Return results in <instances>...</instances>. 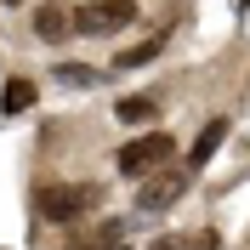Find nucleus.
Masks as SVG:
<instances>
[{"label": "nucleus", "mask_w": 250, "mask_h": 250, "mask_svg": "<svg viewBox=\"0 0 250 250\" xmlns=\"http://www.w3.org/2000/svg\"><path fill=\"white\" fill-rule=\"evenodd\" d=\"M131 23H137V0H85L74 12V34H91V40H108Z\"/></svg>", "instance_id": "nucleus-1"}, {"label": "nucleus", "mask_w": 250, "mask_h": 250, "mask_svg": "<svg viewBox=\"0 0 250 250\" xmlns=\"http://www.w3.org/2000/svg\"><path fill=\"white\" fill-rule=\"evenodd\" d=\"M171 154H176V142L165 137V131H148V137H137V142H125L120 148V176H159L165 165H171Z\"/></svg>", "instance_id": "nucleus-2"}, {"label": "nucleus", "mask_w": 250, "mask_h": 250, "mask_svg": "<svg viewBox=\"0 0 250 250\" xmlns=\"http://www.w3.org/2000/svg\"><path fill=\"white\" fill-rule=\"evenodd\" d=\"M97 199H103V182H57V188L40 193V216L46 222H74L85 210H97Z\"/></svg>", "instance_id": "nucleus-3"}, {"label": "nucleus", "mask_w": 250, "mask_h": 250, "mask_svg": "<svg viewBox=\"0 0 250 250\" xmlns=\"http://www.w3.org/2000/svg\"><path fill=\"white\" fill-rule=\"evenodd\" d=\"M182 188H188V171L165 165V171H159L154 182H148V188L137 193V210H142V216H159V210H171V199L182 193Z\"/></svg>", "instance_id": "nucleus-4"}, {"label": "nucleus", "mask_w": 250, "mask_h": 250, "mask_svg": "<svg viewBox=\"0 0 250 250\" xmlns=\"http://www.w3.org/2000/svg\"><path fill=\"white\" fill-rule=\"evenodd\" d=\"M34 34L40 40H68L74 34V6H62V0H46V6H34Z\"/></svg>", "instance_id": "nucleus-5"}, {"label": "nucleus", "mask_w": 250, "mask_h": 250, "mask_svg": "<svg viewBox=\"0 0 250 250\" xmlns=\"http://www.w3.org/2000/svg\"><path fill=\"white\" fill-rule=\"evenodd\" d=\"M222 142H228V120H210L199 137H193V154H188V176H193V171H205V165L216 159V148H222Z\"/></svg>", "instance_id": "nucleus-6"}, {"label": "nucleus", "mask_w": 250, "mask_h": 250, "mask_svg": "<svg viewBox=\"0 0 250 250\" xmlns=\"http://www.w3.org/2000/svg\"><path fill=\"white\" fill-rule=\"evenodd\" d=\"M165 46H171V29H154L148 40H137L131 51H120V57H114V68H142V62H154Z\"/></svg>", "instance_id": "nucleus-7"}, {"label": "nucleus", "mask_w": 250, "mask_h": 250, "mask_svg": "<svg viewBox=\"0 0 250 250\" xmlns=\"http://www.w3.org/2000/svg\"><path fill=\"white\" fill-rule=\"evenodd\" d=\"M114 114H120L125 125H148V120L159 114V103H154V97H120V103H114Z\"/></svg>", "instance_id": "nucleus-8"}, {"label": "nucleus", "mask_w": 250, "mask_h": 250, "mask_svg": "<svg viewBox=\"0 0 250 250\" xmlns=\"http://www.w3.org/2000/svg\"><path fill=\"white\" fill-rule=\"evenodd\" d=\"M34 103V80H6V91H0V114H23Z\"/></svg>", "instance_id": "nucleus-9"}, {"label": "nucleus", "mask_w": 250, "mask_h": 250, "mask_svg": "<svg viewBox=\"0 0 250 250\" xmlns=\"http://www.w3.org/2000/svg\"><path fill=\"white\" fill-rule=\"evenodd\" d=\"M125 239H131V222H108V228L97 233L91 250H125Z\"/></svg>", "instance_id": "nucleus-10"}, {"label": "nucleus", "mask_w": 250, "mask_h": 250, "mask_svg": "<svg viewBox=\"0 0 250 250\" xmlns=\"http://www.w3.org/2000/svg\"><path fill=\"white\" fill-rule=\"evenodd\" d=\"M57 80L62 85H97L103 74H91V68H57Z\"/></svg>", "instance_id": "nucleus-11"}, {"label": "nucleus", "mask_w": 250, "mask_h": 250, "mask_svg": "<svg viewBox=\"0 0 250 250\" xmlns=\"http://www.w3.org/2000/svg\"><path fill=\"white\" fill-rule=\"evenodd\" d=\"M193 250H216V233H199V239H193Z\"/></svg>", "instance_id": "nucleus-12"}, {"label": "nucleus", "mask_w": 250, "mask_h": 250, "mask_svg": "<svg viewBox=\"0 0 250 250\" xmlns=\"http://www.w3.org/2000/svg\"><path fill=\"white\" fill-rule=\"evenodd\" d=\"M12 6H17V0H12Z\"/></svg>", "instance_id": "nucleus-13"}]
</instances>
